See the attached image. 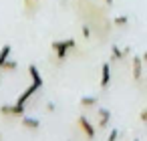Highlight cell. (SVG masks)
<instances>
[{"instance_id": "6da1fadb", "label": "cell", "mask_w": 147, "mask_h": 141, "mask_svg": "<svg viewBox=\"0 0 147 141\" xmlns=\"http://www.w3.org/2000/svg\"><path fill=\"white\" fill-rule=\"evenodd\" d=\"M77 47V43H75V38H67V40H55L53 43V51L57 53V61H65L67 59V53H69V49H75Z\"/></svg>"}, {"instance_id": "7a4b0ae2", "label": "cell", "mask_w": 147, "mask_h": 141, "mask_svg": "<svg viewBox=\"0 0 147 141\" xmlns=\"http://www.w3.org/2000/svg\"><path fill=\"white\" fill-rule=\"evenodd\" d=\"M24 113V105H2L0 107V115H4V117H22Z\"/></svg>"}, {"instance_id": "3957f363", "label": "cell", "mask_w": 147, "mask_h": 141, "mask_svg": "<svg viewBox=\"0 0 147 141\" xmlns=\"http://www.w3.org/2000/svg\"><path fill=\"white\" fill-rule=\"evenodd\" d=\"M77 125H79V129L85 133V137H87V139H93V137H95V125H93L85 115H81V117H79Z\"/></svg>"}, {"instance_id": "277c9868", "label": "cell", "mask_w": 147, "mask_h": 141, "mask_svg": "<svg viewBox=\"0 0 147 141\" xmlns=\"http://www.w3.org/2000/svg\"><path fill=\"white\" fill-rule=\"evenodd\" d=\"M131 63H133V69H131V71H133V79L139 83L141 77H143V59H141V57H133Z\"/></svg>"}, {"instance_id": "5b68a950", "label": "cell", "mask_w": 147, "mask_h": 141, "mask_svg": "<svg viewBox=\"0 0 147 141\" xmlns=\"http://www.w3.org/2000/svg\"><path fill=\"white\" fill-rule=\"evenodd\" d=\"M38 89H40V87H36L34 83H30V87H26V89H24V93L18 97V101H16V103H18V105H26V101H28V99H32V95H34Z\"/></svg>"}, {"instance_id": "8992f818", "label": "cell", "mask_w": 147, "mask_h": 141, "mask_svg": "<svg viewBox=\"0 0 147 141\" xmlns=\"http://www.w3.org/2000/svg\"><path fill=\"white\" fill-rule=\"evenodd\" d=\"M109 83H111V63H105L101 67V87L107 89Z\"/></svg>"}, {"instance_id": "52a82bcc", "label": "cell", "mask_w": 147, "mask_h": 141, "mask_svg": "<svg viewBox=\"0 0 147 141\" xmlns=\"http://www.w3.org/2000/svg\"><path fill=\"white\" fill-rule=\"evenodd\" d=\"M97 115H99V127L101 129H105L109 123H111V111H107V109H97Z\"/></svg>"}, {"instance_id": "ba28073f", "label": "cell", "mask_w": 147, "mask_h": 141, "mask_svg": "<svg viewBox=\"0 0 147 141\" xmlns=\"http://www.w3.org/2000/svg\"><path fill=\"white\" fill-rule=\"evenodd\" d=\"M38 8H40V0H24V10H26V16H34Z\"/></svg>"}, {"instance_id": "9c48e42d", "label": "cell", "mask_w": 147, "mask_h": 141, "mask_svg": "<svg viewBox=\"0 0 147 141\" xmlns=\"http://www.w3.org/2000/svg\"><path fill=\"white\" fill-rule=\"evenodd\" d=\"M28 75H30L32 83H34L36 87H40V89H42V75H40V71H38L34 65H30V67H28Z\"/></svg>"}, {"instance_id": "30bf717a", "label": "cell", "mask_w": 147, "mask_h": 141, "mask_svg": "<svg viewBox=\"0 0 147 141\" xmlns=\"http://www.w3.org/2000/svg\"><path fill=\"white\" fill-rule=\"evenodd\" d=\"M22 127L36 131V129L40 127V123H38V119H34V117H22Z\"/></svg>"}, {"instance_id": "8fae6325", "label": "cell", "mask_w": 147, "mask_h": 141, "mask_svg": "<svg viewBox=\"0 0 147 141\" xmlns=\"http://www.w3.org/2000/svg\"><path fill=\"white\" fill-rule=\"evenodd\" d=\"M125 55H123V51L117 47V45H111V63H115V61H121Z\"/></svg>"}, {"instance_id": "7c38bea8", "label": "cell", "mask_w": 147, "mask_h": 141, "mask_svg": "<svg viewBox=\"0 0 147 141\" xmlns=\"http://www.w3.org/2000/svg\"><path fill=\"white\" fill-rule=\"evenodd\" d=\"M79 103H81V107H87V109H89V107H97L99 99H97V97H81Z\"/></svg>"}, {"instance_id": "4fadbf2b", "label": "cell", "mask_w": 147, "mask_h": 141, "mask_svg": "<svg viewBox=\"0 0 147 141\" xmlns=\"http://www.w3.org/2000/svg\"><path fill=\"white\" fill-rule=\"evenodd\" d=\"M8 57H10V45H4L0 49V69H2V65L8 61Z\"/></svg>"}, {"instance_id": "5bb4252c", "label": "cell", "mask_w": 147, "mask_h": 141, "mask_svg": "<svg viewBox=\"0 0 147 141\" xmlns=\"http://www.w3.org/2000/svg\"><path fill=\"white\" fill-rule=\"evenodd\" d=\"M113 24H115V26H119V28H123V26H127V24H129V18H127L125 14L115 16V18H113Z\"/></svg>"}, {"instance_id": "9a60e30c", "label": "cell", "mask_w": 147, "mask_h": 141, "mask_svg": "<svg viewBox=\"0 0 147 141\" xmlns=\"http://www.w3.org/2000/svg\"><path fill=\"white\" fill-rule=\"evenodd\" d=\"M18 69V63L16 61H6L4 65H2V71H6V73H12V71H16Z\"/></svg>"}, {"instance_id": "2e32d148", "label": "cell", "mask_w": 147, "mask_h": 141, "mask_svg": "<svg viewBox=\"0 0 147 141\" xmlns=\"http://www.w3.org/2000/svg\"><path fill=\"white\" fill-rule=\"evenodd\" d=\"M83 36L85 38H91V26L89 24H83Z\"/></svg>"}, {"instance_id": "e0dca14e", "label": "cell", "mask_w": 147, "mask_h": 141, "mask_svg": "<svg viewBox=\"0 0 147 141\" xmlns=\"http://www.w3.org/2000/svg\"><path fill=\"white\" fill-rule=\"evenodd\" d=\"M117 137H119V131H117V129H113V131L109 133V141H115Z\"/></svg>"}, {"instance_id": "ac0fdd59", "label": "cell", "mask_w": 147, "mask_h": 141, "mask_svg": "<svg viewBox=\"0 0 147 141\" xmlns=\"http://www.w3.org/2000/svg\"><path fill=\"white\" fill-rule=\"evenodd\" d=\"M139 119H141V121H147V107H145V109L141 111V115H139Z\"/></svg>"}, {"instance_id": "d6986e66", "label": "cell", "mask_w": 147, "mask_h": 141, "mask_svg": "<svg viewBox=\"0 0 147 141\" xmlns=\"http://www.w3.org/2000/svg\"><path fill=\"white\" fill-rule=\"evenodd\" d=\"M47 111H49V113H53V111H55V103H51V101H49V103H47Z\"/></svg>"}, {"instance_id": "ffe728a7", "label": "cell", "mask_w": 147, "mask_h": 141, "mask_svg": "<svg viewBox=\"0 0 147 141\" xmlns=\"http://www.w3.org/2000/svg\"><path fill=\"white\" fill-rule=\"evenodd\" d=\"M123 55H125V57H129V55H131V49H129V47H127V49H123Z\"/></svg>"}, {"instance_id": "44dd1931", "label": "cell", "mask_w": 147, "mask_h": 141, "mask_svg": "<svg viewBox=\"0 0 147 141\" xmlns=\"http://www.w3.org/2000/svg\"><path fill=\"white\" fill-rule=\"evenodd\" d=\"M143 63H147V51L143 53Z\"/></svg>"}, {"instance_id": "7402d4cb", "label": "cell", "mask_w": 147, "mask_h": 141, "mask_svg": "<svg viewBox=\"0 0 147 141\" xmlns=\"http://www.w3.org/2000/svg\"><path fill=\"white\" fill-rule=\"evenodd\" d=\"M0 73H2V69H0Z\"/></svg>"}, {"instance_id": "603a6c76", "label": "cell", "mask_w": 147, "mask_h": 141, "mask_svg": "<svg viewBox=\"0 0 147 141\" xmlns=\"http://www.w3.org/2000/svg\"><path fill=\"white\" fill-rule=\"evenodd\" d=\"M0 137H2V135H0Z\"/></svg>"}]
</instances>
